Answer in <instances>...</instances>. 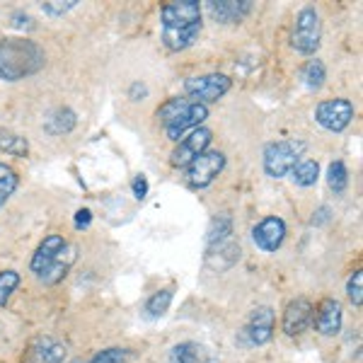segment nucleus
<instances>
[{"label":"nucleus","instance_id":"cd10ccee","mask_svg":"<svg viewBox=\"0 0 363 363\" xmlns=\"http://www.w3.org/2000/svg\"><path fill=\"white\" fill-rule=\"evenodd\" d=\"M17 286H20V274H17L15 269H5V272H0V308L8 306L10 296L15 294Z\"/></svg>","mask_w":363,"mask_h":363},{"label":"nucleus","instance_id":"423d86ee","mask_svg":"<svg viewBox=\"0 0 363 363\" xmlns=\"http://www.w3.org/2000/svg\"><path fill=\"white\" fill-rule=\"evenodd\" d=\"M225 167V155L220 150H206L186 165V182L196 189H203L218 177Z\"/></svg>","mask_w":363,"mask_h":363},{"label":"nucleus","instance_id":"dca6fc26","mask_svg":"<svg viewBox=\"0 0 363 363\" xmlns=\"http://www.w3.org/2000/svg\"><path fill=\"white\" fill-rule=\"evenodd\" d=\"M66 245L68 242L63 240V235H46L44 242L39 245L37 252H34V257H32V272L39 277V274H42L44 269L49 267L58 255H61Z\"/></svg>","mask_w":363,"mask_h":363},{"label":"nucleus","instance_id":"9d476101","mask_svg":"<svg viewBox=\"0 0 363 363\" xmlns=\"http://www.w3.org/2000/svg\"><path fill=\"white\" fill-rule=\"evenodd\" d=\"M342 303L337 298H325L320 301L318 310H313V325L322 337H335L342 332Z\"/></svg>","mask_w":363,"mask_h":363},{"label":"nucleus","instance_id":"c756f323","mask_svg":"<svg viewBox=\"0 0 363 363\" xmlns=\"http://www.w3.org/2000/svg\"><path fill=\"white\" fill-rule=\"evenodd\" d=\"M347 294H349V301L354 303L356 308L363 306V272H354L347 284Z\"/></svg>","mask_w":363,"mask_h":363},{"label":"nucleus","instance_id":"2eb2a0df","mask_svg":"<svg viewBox=\"0 0 363 363\" xmlns=\"http://www.w3.org/2000/svg\"><path fill=\"white\" fill-rule=\"evenodd\" d=\"M75 259H78V247H75V245H66L61 255H58L56 259L51 262V264L46 267L37 279L42 281V284H46V286H56V284H61V281L68 277L70 267L75 264Z\"/></svg>","mask_w":363,"mask_h":363},{"label":"nucleus","instance_id":"f257e3e1","mask_svg":"<svg viewBox=\"0 0 363 363\" xmlns=\"http://www.w3.org/2000/svg\"><path fill=\"white\" fill-rule=\"evenodd\" d=\"M46 56L32 39H3L0 42V78L15 83L44 68Z\"/></svg>","mask_w":363,"mask_h":363},{"label":"nucleus","instance_id":"aec40b11","mask_svg":"<svg viewBox=\"0 0 363 363\" xmlns=\"http://www.w3.org/2000/svg\"><path fill=\"white\" fill-rule=\"evenodd\" d=\"M301 80H303V85H306L308 90H320V87L325 85V80H327L325 63H322L320 58L308 61L306 66L301 68Z\"/></svg>","mask_w":363,"mask_h":363},{"label":"nucleus","instance_id":"b1692460","mask_svg":"<svg viewBox=\"0 0 363 363\" xmlns=\"http://www.w3.org/2000/svg\"><path fill=\"white\" fill-rule=\"evenodd\" d=\"M233 235V220L228 213H220L211 220V228H208V245H216V242H223V240H230Z\"/></svg>","mask_w":363,"mask_h":363},{"label":"nucleus","instance_id":"0eeeda50","mask_svg":"<svg viewBox=\"0 0 363 363\" xmlns=\"http://www.w3.org/2000/svg\"><path fill=\"white\" fill-rule=\"evenodd\" d=\"M211 138H213V133H211L206 126H199L196 131L186 133V136L177 143V148H174L172 165L174 167H186L191 160H196L201 153H206L208 145H211Z\"/></svg>","mask_w":363,"mask_h":363},{"label":"nucleus","instance_id":"a878e982","mask_svg":"<svg viewBox=\"0 0 363 363\" xmlns=\"http://www.w3.org/2000/svg\"><path fill=\"white\" fill-rule=\"evenodd\" d=\"M169 306H172V291L169 289H162L157 291L148 298V303H145V313L150 315V318H162V315L167 313Z\"/></svg>","mask_w":363,"mask_h":363},{"label":"nucleus","instance_id":"c85d7f7f","mask_svg":"<svg viewBox=\"0 0 363 363\" xmlns=\"http://www.w3.org/2000/svg\"><path fill=\"white\" fill-rule=\"evenodd\" d=\"M128 361H131V354L126 349H104L92 356L90 363H128Z\"/></svg>","mask_w":363,"mask_h":363},{"label":"nucleus","instance_id":"412c9836","mask_svg":"<svg viewBox=\"0 0 363 363\" xmlns=\"http://www.w3.org/2000/svg\"><path fill=\"white\" fill-rule=\"evenodd\" d=\"M0 150L15 157H27L29 143H27V138L17 136V133L8 131V128H0Z\"/></svg>","mask_w":363,"mask_h":363},{"label":"nucleus","instance_id":"9b49d317","mask_svg":"<svg viewBox=\"0 0 363 363\" xmlns=\"http://www.w3.org/2000/svg\"><path fill=\"white\" fill-rule=\"evenodd\" d=\"M252 240L259 250L264 252H277L286 240V223L279 216H267L264 220L255 225L252 230Z\"/></svg>","mask_w":363,"mask_h":363},{"label":"nucleus","instance_id":"5701e85b","mask_svg":"<svg viewBox=\"0 0 363 363\" xmlns=\"http://www.w3.org/2000/svg\"><path fill=\"white\" fill-rule=\"evenodd\" d=\"M291 174H294V182L298 186H313L320 177V165L318 160H298Z\"/></svg>","mask_w":363,"mask_h":363},{"label":"nucleus","instance_id":"f704fd0d","mask_svg":"<svg viewBox=\"0 0 363 363\" xmlns=\"http://www.w3.org/2000/svg\"><path fill=\"white\" fill-rule=\"evenodd\" d=\"M315 216H318V218H313V225H322V223H327V220H330V208L322 206Z\"/></svg>","mask_w":363,"mask_h":363},{"label":"nucleus","instance_id":"c9c22d12","mask_svg":"<svg viewBox=\"0 0 363 363\" xmlns=\"http://www.w3.org/2000/svg\"><path fill=\"white\" fill-rule=\"evenodd\" d=\"M70 363H85V361H70Z\"/></svg>","mask_w":363,"mask_h":363},{"label":"nucleus","instance_id":"4be33fe9","mask_svg":"<svg viewBox=\"0 0 363 363\" xmlns=\"http://www.w3.org/2000/svg\"><path fill=\"white\" fill-rule=\"evenodd\" d=\"M68 349L63 344H56L54 339H42L39 342V349L34 351V359L37 363H61L66 359Z\"/></svg>","mask_w":363,"mask_h":363},{"label":"nucleus","instance_id":"4468645a","mask_svg":"<svg viewBox=\"0 0 363 363\" xmlns=\"http://www.w3.org/2000/svg\"><path fill=\"white\" fill-rule=\"evenodd\" d=\"M252 10V0H211L208 13L220 25H235L245 20Z\"/></svg>","mask_w":363,"mask_h":363},{"label":"nucleus","instance_id":"2f4dec72","mask_svg":"<svg viewBox=\"0 0 363 363\" xmlns=\"http://www.w3.org/2000/svg\"><path fill=\"white\" fill-rule=\"evenodd\" d=\"M131 186H133V196H136L138 201H143V199L148 196V179H145L143 174H136Z\"/></svg>","mask_w":363,"mask_h":363},{"label":"nucleus","instance_id":"7c9ffc66","mask_svg":"<svg viewBox=\"0 0 363 363\" xmlns=\"http://www.w3.org/2000/svg\"><path fill=\"white\" fill-rule=\"evenodd\" d=\"M75 5H78V0H51V3L42 5V10L51 17H61V15H66L68 10H73Z\"/></svg>","mask_w":363,"mask_h":363},{"label":"nucleus","instance_id":"39448f33","mask_svg":"<svg viewBox=\"0 0 363 363\" xmlns=\"http://www.w3.org/2000/svg\"><path fill=\"white\" fill-rule=\"evenodd\" d=\"M315 121L332 133L344 131V128L354 121V104L344 97L325 99V102H320L318 109H315Z\"/></svg>","mask_w":363,"mask_h":363},{"label":"nucleus","instance_id":"bb28decb","mask_svg":"<svg viewBox=\"0 0 363 363\" xmlns=\"http://www.w3.org/2000/svg\"><path fill=\"white\" fill-rule=\"evenodd\" d=\"M327 184H330V189L335 191V194H342V191L347 189L349 172H347V165H344L342 160L332 162V165L327 167Z\"/></svg>","mask_w":363,"mask_h":363},{"label":"nucleus","instance_id":"473e14b6","mask_svg":"<svg viewBox=\"0 0 363 363\" xmlns=\"http://www.w3.org/2000/svg\"><path fill=\"white\" fill-rule=\"evenodd\" d=\"M90 223H92V211L90 208H80L78 213H75V228H78V230H85Z\"/></svg>","mask_w":363,"mask_h":363},{"label":"nucleus","instance_id":"f3484780","mask_svg":"<svg viewBox=\"0 0 363 363\" xmlns=\"http://www.w3.org/2000/svg\"><path fill=\"white\" fill-rule=\"evenodd\" d=\"M201 34V25L186 27V29H162V44L169 51H184L199 39Z\"/></svg>","mask_w":363,"mask_h":363},{"label":"nucleus","instance_id":"a211bd4d","mask_svg":"<svg viewBox=\"0 0 363 363\" xmlns=\"http://www.w3.org/2000/svg\"><path fill=\"white\" fill-rule=\"evenodd\" d=\"M44 128H46V133H51V136H63V133H70L75 128V112H73V109H68V107L54 109V112L46 116Z\"/></svg>","mask_w":363,"mask_h":363},{"label":"nucleus","instance_id":"72a5a7b5","mask_svg":"<svg viewBox=\"0 0 363 363\" xmlns=\"http://www.w3.org/2000/svg\"><path fill=\"white\" fill-rule=\"evenodd\" d=\"M128 97H131L133 102H138V99L148 97V87H145L143 83H133L131 87H128Z\"/></svg>","mask_w":363,"mask_h":363},{"label":"nucleus","instance_id":"7ed1b4c3","mask_svg":"<svg viewBox=\"0 0 363 363\" xmlns=\"http://www.w3.org/2000/svg\"><path fill=\"white\" fill-rule=\"evenodd\" d=\"M322 22L315 8H303L296 17V27L291 34V46L303 56H313L320 49Z\"/></svg>","mask_w":363,"mask_h":363},{"label":"nucleus","instance_id":"20e7f679","mask_svg":"<svg viewBox=\"0 0 363 363\" xmlns=\"http://www.w3.org/2000/svg\"><path fill=\"white\" fill-rule=\"evenodd\" d=\"M233 87V80L223 73H208V75H199V78H189L184 83V92L191 102H199L206 107L208 102H218Z\"/></svg>","mask_w":363,"mask_h":363},{"label":"nucleus","instance_id":"1a4fd4ad","mask_svg":"<svg viewBox=\"0 0 363 363\" xmlns=\"http://www.w3.org/2000/svg\"><path fill=\"white\" fill-rule=\"evenodd\" d=\"M208 119V107H203V104H199V102H189L186 104L182 112L174 116L172 121L165 126V131H167V136L172 138V140H179L186 136V133H191V131H196L199 126L203 124V121Z\"/></svg>","mask_w":363,"mask_h":363},{"label":"nucleus","instance_id":"6e6552de","mask_svg":"<svg viewBox=\"0 0 363 363\" xmlns=\"http://www.w3.org/2000/svg\"><path fill=\"white\" fill-rule=\"evenodd\" d=\"M162 29H186L201 25V5L196 0H179L162 8Z\"/></svg>","mask_w":363,"mask_h":363},{"label":"nucleus","instance_id":"ddd939ff","mask_svg":"<svg viewBox=\"0 0 363 363\" xmlns=\"http://www.w3.org/2000/svg\"><path fill=\"white\" fill-rule=\"evenodd\" d=\"M245 335H247L252 347H262V344L272 342L274 335V310L269 306H259L252 310L247 327H245Z\"/></svg>","mask_w":363,"mask_h":363},{"label":"nucleus","instance_id":"393cba45","mask_svg":"<svg viewBox=\"0 0 363 363\" xmlns=\"http://www.w3.org/2000/svg\"><path fill=\"white\" fill-rule=\"evenodd\" d=\"M17 184H20V177H17L15 169L0 162V206H5V201L15 194Z\"/></svg>","mask_w":363,"mask_h":363},{"label":"nucleus","instance_id":"f8f14e48","mask_svg":"<svg viewBox=\"0 0 363 363\" xmlns=\"http://www.w3.org/2000/svg\"><path fill=\"white\" fill-rule=\"evenodd\" d=\"M313 303L308 298H296L284 310V332L289 337H298L313 325Z\"/></svg>","mask_w":363,"mask_h":363},{"label":"nucleus","instance_id":"f03ea898","mask_svg":"<svg viewBox=\"0 0 363 363\" xmlns=\"http://www.w3.org/2000/svg\"><path fill=\"white\" fill-rule=\"evenodd\" d=\"M306 143L296 138L289 140H277V143H269L264 148V172L272 179H281L296 167V162L301 160Z\"/></svg>","mask_w":363,"mask_h":363},{"label":"nucleus","instance_id":"6ab92c4d","mask_svg":"<svg viewBox=\"0 0 363 363\" xmlns=\"http://www.w3.org/2000/svg\"><path fill=\"white\" fill-rule=\"evenodd\" d=\"M169 363H208V351L196 342H182L169 351Z\"/></svg>","mask_w":363,"mask_h":363}]
</instances>
